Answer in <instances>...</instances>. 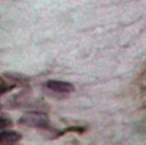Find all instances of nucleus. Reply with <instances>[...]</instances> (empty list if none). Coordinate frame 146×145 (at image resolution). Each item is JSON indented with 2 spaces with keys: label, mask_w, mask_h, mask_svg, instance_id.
I'll return each instance as SVG.
<instances>
[{
  "label": "nucleus",
  "mask_w": 146,
  "mask_h": 145,
  "mask_svg": "<svg viewBox=\"0 0 146 145\" xmlns=\"http://www.w3.org/2000/svg\"><path fill=\"white\" fill-rule=\"evenodd\" d=\"M14 126L13 121L7 119V118H1L0 116V130H3V129H7V128H11Z\"/></svg>",
  "instance_id": "nucleus-6"
},
{
  "label": "nucleus",
  "mask_w": 146,
  "mask_h": 145,
  "mask_svg": "<svg viewBox=\"0 0 146 145\" xmlns=\"http://www.w3.org/2000/svg\"><path fill=\"white\" fill-rule=\"evenodd\" d=\"M46 86L48 89L59 94H68L74 91V86L72 83L60 81V80H48L46 82Z\"/></svg>",
  "instance_id": "nucleus-2"
},
{
  "label": "nucleus",
  "mask_w": 146,
  "mask_h": 145,
  "mask_svg": "<svg viewBox=\"0 0 146 145\" xmlns=\"http://www.w3.org/2000/svg\"><path fill=\"white\" fill-rule=\"evenodd\" d=\"M6 78H8L13 83H17V84H24L29 81V78L23 75V74H18V73H3Z\"/></svg>",
  "instance_id": "nucleus-4"
},
{
  "label": "nucleus",
  "mask_w": 146,
  "mask_h": 145,
  "mask_svg": "<svg viewBox=\"0 0 146 145\" xmlns=\"http://www.w3.org/2000/svg\"><path fill=\"white\" fill-rule=\"evenodd\" d=\"M18 124L30 128L46 129L49 126V116L42 112H36V111L27 112L19 118Z\"/></svg>",
  "instance_id": "nucleus-1"
},
{
  "label": "nucleus",
  "mask_w": 146,
  "mask_h": 145,
  "mask_svg": "<svg viewBox=\"0 0 146 145\" xmlns=\"http://www.w3.org/2000/svg\"><path fill=\"white\" fill-rule=\"evenodd\" d=\"M14 88H15V84H9L2 78H0V95L5 94V92H7V91H9Z\"/></svg>",
  "instance_id": "nucleus-5"
},
{
  "label": "nucleus",
  "mask_w": 146,
  "mask_h": 145,
  "mask_svg": "<svg viewBox=\"0 0 146 145\" xmlns=\"http://www.w3.org/2000/svg\"><path fill=\"white\" fill-rule=\"evenodd\" d=\"M22 138V135L17 131L13 130H3L0 131V144H15L19 142Z\"/></svg>",
  "instance_id": "nucleus-3"
}]
</instances>
